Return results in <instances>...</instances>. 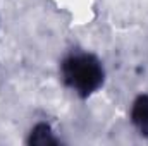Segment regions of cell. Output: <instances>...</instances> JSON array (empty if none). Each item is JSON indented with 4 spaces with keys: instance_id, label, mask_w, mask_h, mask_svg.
Segmentation results:
<instances>
[{
    "instance_id": "2",
    "label": "cell",
    "mask_w": 148,
    "mask_h": 146,
    "mask_svg": "<svg viewBox=\"0 0 148 146\" xmlns=\"http://www.w3.org/2000/svg\"><path fill=\"white\" fill-rule=\"evenodd\" d=\"M131 124L140 136L148 138V95H138L131 105Z\"/></svg>"
},
{
    "instance_id": "3",
    "label": "cell",
    "mask_w": 148,
    "mask_h": 146,
    "mask_svg": "<svg viewBox=\"0 0 148 146\" xmlns=\"http://www.w3.org/2000/svg\"><path fill=\"white\" fill-rule=\"evenodd\" d=\"M28 145L35 146H48V145H59V139L55 138V132L50 124L47 122H38L33 126V129L28 134L26 139Z\"/></svg>"
},
{
    "instance_id": "1",
    "label": "cell",
    "mask_w": 148,
    "mask_h": 146,
    "mask_svg": "<svg viewBox=\"0 0 148 146\" xmlns=\"http://www.w3.org/2000/svg\"><path fill=\"white\" fill-rule=\"evenodd\" d=\"M60 77L79 98H88L103 86L105 69L97 55L88 52H74L60 62Z\"/></svg>"
}]
</instances>
